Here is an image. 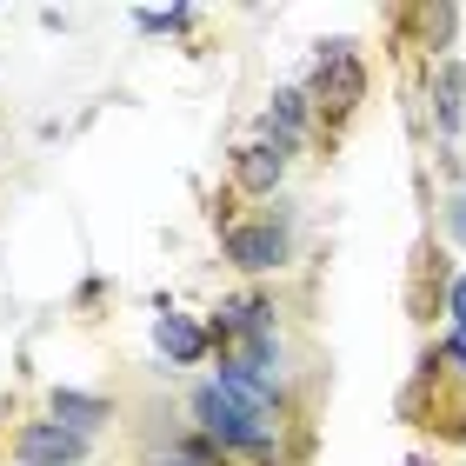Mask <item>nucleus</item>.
<instances>
[{
	"label": "nucleus",
	"instance_id": "9",
	"mask_svg": "<svg viewBox=\"0 0 466 466\" xmlns=\"http://www.w3.org/2000/svg\"><path fill=\"white\" fill-rule=\"evenodd\" d=\"M214 440H174V447H154L140 466H214Z\"/></svg>",
	"mask_w": 466,
	"mask_h": 466
},
{
	"label": "nucleus",
	"instance_id": "7",
	"mask_svg": "<svg viewBox=\"0 0 466 466\" xmlns=\"http://www.w3.org/2000/svg\"><path fill=\"white\" fill-rule=\"evenodd\" d=\"M433 114H440V140L460 134V114H466V67L460 60H440L433 74Z\"/></svg>",
	"mask_w": 466,
	"mask_h": 466
},
{
	"label": "nucleus",
	"instance_id": "2",
	"mask_svg": "<svg viewBox=\"0 0 466 466\" xmlns=\"http://www.w3.org/2000/svg\"><path fill=\"white\" fill-rule=\"evenodd\" d=\"M220 247H227V260L240 267V273H280L287 253H293V227H287V214H280V220H273V214L233 220V227L220 233Z\"/></svg>",
	"mask_w": 466,
	"mask_h": 466
},
{
	"label": "nucleus",
	"instance_id": "11",
	"mask_svg": "<svg viewBox=\"0 0 466 466\" xmlns=\"http://www.w3.org/2000/svg\"><path fill=\"white\" fill-rule=\"evenodd\" d=\"M453 227H460V240H466V200H460V214H453Z\"/></svg>",
	"mask_w": 466,
	"mask_h": 466
},
{
	"label": "nucleus",
	"instance_id": "1",
	"mask_svg": "<svg viewBox=\"0 0 466 466\" xmlns=\"http://www.w3.org/2000/svg\"><path fill=\"white\" fill-rule=\"evenodd\" d=\"M307 100H313V114H320V140H333L360 114V100H367V60L353 54V40H320Z\"/></svg>",
	"mask_w": 466,
	"mask_h": 466
},
{
	"label": "nucleus",
	"instance_id": "5",
	"mask_svg": "<svg viewBox=\"0 0 466 466\" xmlns=\"http://www.w3.org/2000/svg\"><path fill=\"white\" fill-rule=\"evenodd\" d=\"M287 174V154L273 140H247V147H233V187L240 194H273Z\"/></svg>",
	"mask_w": 466,
	"mask_h": 466
},
{
	"label": "nucleus",
	"instance_id": "10",
	"mask_svg": "<svg viewBox=\"0 0 466 466\" xmlns=\"http://www.w3.org/2000/svg\"><path fill=\"white\" fill-rule=\"evenodd\" d=\"M447 307H453V327H466V280L453 287V300H447Z\"/></svg>",
	"mask_w": 466,
	"mask_h": 466
},
{
	"label": "nucleus",
	"instance_id": "6",
	"mask_svg": "<svg viewBox=\"0 0 466 466\" xmlns=\"http://www.w3.org/2000/svg\"><path fill=\"white\" fill-rule=\"evenodd\" d=\"M154 340H160V353L174 360V367H200L207 347H214V340H207V327H194V320H187V313H174V307L154 320Z\"/></svg>",
	"mask_w": 466,
	"mask_h": 466
},
{
	"label": "nucleus",
	"instance_id": "3",
	"mask_svg": "<svg viewBox=\"0 0 466 466\" xmlns=\"http://www.w3.org/2000/svg\"><path fill=\"white\" fill-rule=\"evenodd\" d=\"M94 453V440L87 433H74V427H60V420H27L14 440V460L20 466H80Z\"/></svg>",
	"mask_w": 466,
	"mask_h": 466
},
{
	"label": "nucleus",
	"instance_id": "13",
	"mask_svg": "<svg viewBox=\"0 0 466 466\" xmlns=\"http://www.w3.org/2000/svg\"><path fill=\"white\" fill-rule=\"evenodd\" d=\"M413 466H427V460H413Z\"/></svg>",
	"mask_w": 466,
	"mask_h": 466
},
{
	"label": "nucleus",
	"instance_id": "4",
	"mask_svg": "<svg viewBox=\"0 0 466 466\" xmlns=\"http://www.w3.org/2000/svg\"><path fill=\"white\" fill-rule=\"evenodd\" d=\"M307 134H320V114H313V100H307V87H287V94H273V107H267V120H260V140H273L280 154H293Z\"/></svg>",
	"mask_w": 466,
	"mask_h": 466
},
{
	"label": "nucleus",
	"instance_id": "12",
	"mask_svg": "<svg viewBox=\"0 0 466 466\" xmlns=\"http://www.w3.org/2000/svg\"><path fill=\"white\" fill-rule=\"evenodd\" d=\"M214 466H233V460H214Z\"/></svg>",
	"mask_w": 466,
	"mask_h": 466
},
{
	"label": "nucleus",
	"instance_id": "8",
	"mask_svg": "<svg viewBox=\"0 0 466 466\" xmlns=\"http://www.w3.org/2000/svg\"><path fill=\"white\" fill-rule=\"evenodd\" d=\"M54 420H60V427H74V433H87V440H94V427L107 420V400H94V393H74V387H60V393H54Z\"/></svg>",
	"mask_w": 466,
	"mask_h": 466
}]
</instances>
